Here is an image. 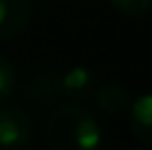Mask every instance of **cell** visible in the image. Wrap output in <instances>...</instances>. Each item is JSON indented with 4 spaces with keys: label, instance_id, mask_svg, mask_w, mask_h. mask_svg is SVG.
Returning a JSON list of instances; mask_svg holds the SVG:
<instances>
[{
    "label": "cell",
    "instance_id": "3",
    "mask_svg": "<svg viewBox=\"0 0 152 150\" xmlns=\"http://www.w3.org/2000/svg\"><path fill=\"white\" fill-rule=\"evenodd\" d=\"M31 141V119L18 106H0V148L22 150Z\"/></svg>",
    "mask_w": 152,
    "mask_h": 150
},
{
    "label": "cell",
    "instance_id": "4",
    "mask_svg": "<svg viewBox=\"0 0 152 150\" xmlns=\"http://www.w3.org/2000/svg\"><path fill=\"white\" fill-rule=\"evenodd\" d=\"M31 22V0H0V40H15Z\"/></svg>",
    "mask_w": 152,
    "mask_h": 150
},
{
    "label": "cell",
    "instance_id": "8",
    "mask_svg": "<svg viewBox=\"0 0 152 150\" xmlns=\"http://www.w3.org/2000/svg\"><path fill=\"white\" fill-rule=\"evenodd\" d=\"M108 2L128 18H143L152 11V0H108Z\"/></svg>",
    "mask_w": 152,
    "mask_h": 150
},
{
    "label": "cell",
    "instance_id": "2",
    "mask_svg": "<svg viewBox=\"0 0 152 150\" xmlns=\"http://www.w3.org/2000/svg\"><path fill=\"white\" fill-rule=\"evenodd\" d=\"M38 89V95L42 100L64 97L69 102H84L97 91L95 73L86 66H73V69L57 73L53 77L40 80V84H33Z\"/></svg>",
    "mask_w": 152,
    "mask_h": 150
},
{
    "label": "cell",
    "instance_id": "1",
    "mask_svg": "<svg viewBox=\"0 0 152 150\" xmlns=\"http://www.w3.org/2000/svg\"><path fill=\"white\" fill-rule=\"evenodd\" d=\"M46 148L49 150H99L102 128L86 106L80 102H64L55 106L46 121Z\"/></svg>",
    "mask_w": 152,
    "mask_h": 150
},
{
    "label": "cell",
    "instance_id": "6",
    "mask_svg": "<svg viewBox=\"0 0 152 150\" xmlns=\"http://www.w3.org/2000/svg\"><path fill=\"white\" fill-rule=\"evenodd\" d=\"M95 100H97V106L102 108L104 113H108V115H126L128 113L130 104H132V97H130V93L124 89L121 84H104L102 89L95 91Z\"/></svg>",
    "mask_w": 152,
    "mask_h": 150
},
{
    "label": "cell",
    "instance_id": "9",
    "mask_svg": "<svg viewBox=\"0 0 152 150\" xmlns=\"http://www.w3.org/2000/svg\"><path fill=\"white\" fill-rule=\"evenodd\" d=\"M137 150H152V148H137Z\"/></svg>",
    "mask_w": 152,
    "mask_h": 150
},
{
    "label": "cell",
    "instance_id": "7",
    "mask_svg": "<svg viewBox=\"0 0 152 150\" xmlns=\"http://www.w3.org/2000/svg\"><path fill=\"white\" fill-rule=\"evenodd\" d=\"M15 86H18V73L11 62L4 55H0V106H4V102L11 100Z\"/></svg>",
    "mask_w": 152,
    "mask_h": 150
},
{
    "label": "cell",
    "instance_id": "5",
    "mask_svg": "<svg viewBox=\"0 0 152 150\" xmlns=\"http://www.w3.org/2000/svg\"><path fill=\"white\" fill-rule=\"evenodd\" d=\"M130 130L137 141L152 148V93H143L128 108Z\"/></svg>",
    "mask_w": 152,
    "mask_h": 150
}]
</instances>
